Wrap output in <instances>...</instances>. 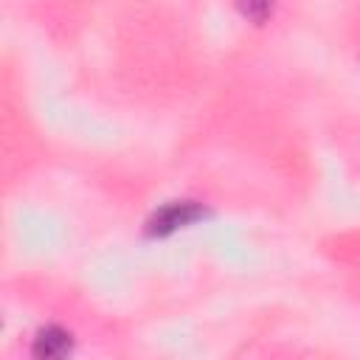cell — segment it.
<instances>
[{
    "instance_id": "2",
    "label": "cell",
    "mask_w": 360,
    "mask_h": 360,
    "mask_svg": "<svg viewBox=\"0 0 360 360\" xmlns=\"http://www.w3.org/2000/svg\"><path fill=\"white\" fill-rule=\"evenodd\" d=\"M73 352V338L62 326H42L31 343L34 360H68Z\"/></svg>"
},
{
    "instance_id": "1",
    "label": "cell",
    "mask_w": 360,
    "mask_h": 360,
    "mask_svg": "<svg viewBox=\"0 0 360 360\" xmlns=\"http://www.w3.org/2000/svg\"><path fill=\"white\" fill-rule=\"evenodd\" d=\"M202 214H205V211H202L197 202L177 200V202H169V205H163L160 211H155L152 219H149V228H146V231H149L152 236H166V233L183 228V225L200 219Z\"/></svg>"
}]
</instances>
